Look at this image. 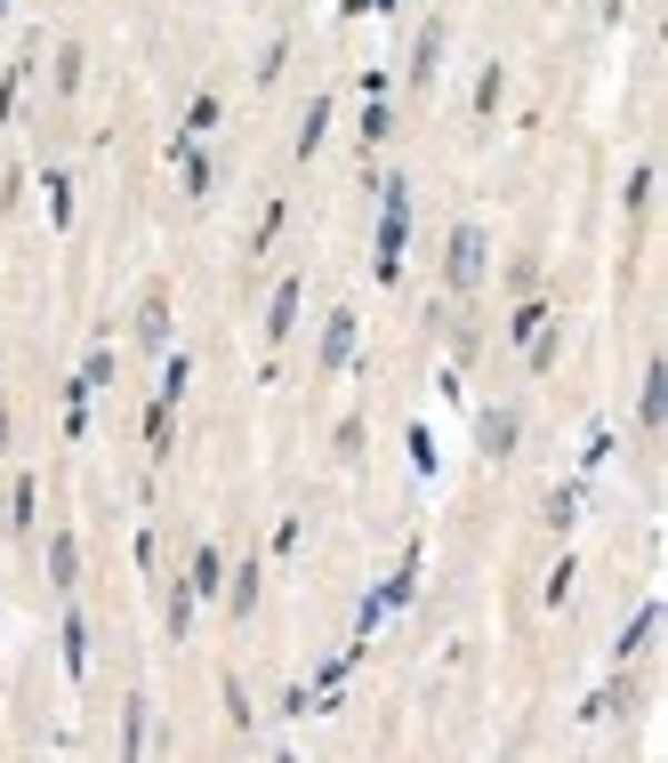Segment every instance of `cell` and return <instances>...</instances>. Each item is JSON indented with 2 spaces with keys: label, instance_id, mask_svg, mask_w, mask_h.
<instances>
[{
  "label": "cell",
  "instance_id": "obj_37",
  "mask_svg": "<svg viewBox=\"0 0 668 763\" xmlns=\"http://www.w3.org/2000/svg\"><path fill=\"white\" fill-rule=\"evenodd\" d=\"M508 282H516V298H531V290H540V258H516Z\"/></svg>",
  "mask_w": 668,
  "mask_h": 763
},
{
  "label": "cell",
  "instance_id": "obj_43",
  "mask_svg": "<svg viewBox=\"0 0 668 763\" xmlns=\"http://www.w3.org/2000/svg\"><path fill=\"white\" fill-rule=\"evenodd\" d=\"M339 17H371V0H339Z\"/></svg>",
  "mask_w": 668,
  "mask_h": 763
},
{
  "label": "cell",
  "instance_id": "obj_42",
  "mask_svg": "<svg viewBox=\"0 0 668 763\" xmlns=\"http://www.w3.org/2000/svg\"><path fill=\"white\" fill-rule=\"evenodd\" d=\"M9 434H17V419H9V402H0V459H9Z\"/></svg>",
  "mask_w": 668,
  "mask_h": 763
},
{
  "label": "cell",
  "instance_id": "obj_31",
  "mask_svg": "<svg viewBox=\"0 0 668 763\" xmlns=\"http://www.w3.org/2000/svg\"><path fill=\"white\" fill-rule=\"evenodd\" d=\"M612 450H620V434H612V426H588V450H580V466L596 474V466H605V459H612Z\"/></svg>",
  "mask_w": 668,
  "mask_h": 763
},
{
  "label": "cell",
  "instance_id": "obj_32",
  "mask_svg": "<svg viewBox=\"0 0 668 763\" xmlns=\"http://www.w3.org/2000/svg\"><path fill=\"white\" fill-rule=\"evenodd\" d=\"M81 64H89V57H81L73 41H64V49H57V89H64V97H73V89H81Z\"/></svg>",
  "mask_w": 668,
  "mask_h": 763
},
{
  "label": "cell",
  "instance_id": "obj_5",
  "mask_svg": "<svg viewBox=\"0 0 668 763\" xmlns=\"http://www.w3.org/2000/svg\"><path fill=\"white\" fill-rule=\"evenodd\" d=\"M443 41H451V24H443V17H427V24H419V41H411V64H403L411 89H427V81L443 73Z\"/></svg>",
  "mask_w": 668,
  "mask_h": 763
},
{
  "label": "cell",
  "instance_id": "obj_30",
  "mask_svg": "<svg viewBox=\"0 0 668 763\" xmlns=\"http://www.w3.org/2000/svg\"><path fill=\"white\" fill-rule=\"evenodd\" d=\"M580 523V491H572V482H564V491L548 499V531H572Z\"/></svg>",
  "mask_w": 668,
  "mask_h": 763
},
{
  "label": "cell",
  "instance_id": "obj_22",
  "mask_svg": "<svg viewBox=\"0 0 668 763\" xmlns=\"http://www.w3.org/2000/svg\"><path fill=\"white\" fill-rule=\"evenodd\" d=\"M548 322H556V314H548V305H540V298H524V305H516V314H508V338H516V345H531V338H540Z\"/></svg>",
  "mask_w": 668,
  "mask_h": 763
},
{
  "label": "cell",
  "instance_id": "obj_24",
  "mask_svg": "<svg viewBox=\"0 0 668 763\" xmlns=\"http://www.w3.org/2000/svg\"><path fill=\"white\" fill-rule=\"evenodd\" d=\"M620 210H628V225H645V210H652V169H628V193H620Z\"/></svg>",
  "mask_w": 668,
  "mask_h": 763
},
{
  "label": "cell",
  "instance_id": "obj_6",
  "mask_svg": "<svg viewBox=\"0 0 668 763\" xmlns=\"http://www.w3.org/2000/svg\"><path fill=\"white\" fill-rule=\"evenodd\" d=\"M298 305H307V282H298V273H282L275 298H266V345H282V338L298 330Z\"/></svg>",
  "mask_w": 668,
  "mask_h": 763
},
{
  "label": "cell",
  "instance_id": "obj_8",
  "mask_svg": "<svg viewBox=\"0 0 668 763\" xmlns=\"http://www.w3.org/2000/svg\"><path fill=\"white\" fill-rule=\"evenodd\" d=\"M138 345L146 354H161V345H170V290H146V305H138Z\"/></svg>",
  "mask_w": 668,
  "mask_h": 763
},
{
  "label": "cell",
  "instance_id": "obj_36",
  "mask_svg": "<svg viewBox=\"0 0 668 763\" xmlns=\"http://www.w3.org/2000/svg\"><path fill=\"white\" fill-rule=\"evenodd\" d=\"M556 345H564V338H556V322H548L540 338H531V345H524V362H531V370H548V362H556Z\"/></svg>",
  "mask_w": 668,
  "mask_h": 763
},
{
  "label": "cell",
  "instance_id": "obj_35",
  "mask_svg": "<svg viewBox=\"0 0 668 763\" xmlns=\"http://www.w3.org/2000/svg\"><path fill=\"white\" fill-rule=\"evenodd\" d=\"M282 64H290V41H266V57H258V81L275 89V81H282Z\"/></svg>",
  "mask_w": 668,
  "mask_h": 763
},
{
  "label": "cell",
  "instance_id": "obj_21",
  "mask_svg": "<svg viewBox=\"0 0 668 763\" xmlns=\"http://www.w3.org/2000/svg\"><path fill=\"white\" fill-rule=\"evenodd\" d=\"M322 129H330V97H315L307 121H298V161H315V153H322Z\"/></svg>",
  "mask_w": 668,
  "mask_h": 763
},
{
  "label": "cell",
  "instance_id": "obj_19",
  "mask_svg": "<svg viewBox=\"0 0 668 763\" xmlns=\"http://www.w3.org/2000/svg\"><path fill=\"white\" fill-rule=\"evenodd\" d=\"M41 193H49V218H57V233H73V178H64V169H49V178H41Z\"/></svg>",
  "mask_w": 668,
  "mask_h": 763
},
{
  "label": "cell",
  "instance_id": "obj_2",
  "mask_svg": "<svg viewBox=\"0 0 668 763\" xmlns=\"http://www.w3.org/2000/svg\"><path fill=\"white\" fill-rule=\"evenodd\" d=\"M483 273H491V241H483V225H451V241H443V290H483Z\"/></svg>",
  "mask_w": 668,
  "mask_h": 763
},
{
  "label": "cell",
  "instance_id": "obj_40",
  "mask_svg": "<svg viewBox=\"0 0 668 763\" xmlns=\"http://www.w3.org/2000/svg\"><path fill=\"white\" fill-rule=\"evenodd\" d=\"M339 459H362V419H355V410L339 419Z\"/></svg>",
  "mask_w": 668,
  "mask_h": 763
},
{
  "label": "cell",
  "instance_id": "obj_16",
  "mask_svg": "<svg viewBox=\"0 0 668 763\" xmlns=\"http://www.w3.org/2000/svg\"><path fill=\"white\" fill-rule=\"evenodd\" d=\"M57 643H64V675L81 683V675H89V619H81V611H64V635H57Z\"/></svg>",
  "mask_w": 668,
  "mask_h": 763
},
{
  "label": "cell",
  "instance_id": "obj_34",
  "mask_svg": "<svg viewBox=\"0 0 668 763\" xmlns=\"http://www.w3.org/2000/svg\"><path fill=\"white\" fill-rule=\"evenodd\" d=\"M17 89H24V57L0 73V129H9V113H17Z\"/></svg>",
  "mask_w": 668,
  "mask_h": 763
},
{
  "label": "cell",
  "instance_id": "obj_26",
  "mask_svg": "<svg viewBox=\"0 0 668 763\" xmlns=\"http://www.w3.org/2000/svg\"><path fill=\"white\" fill-rule=\"evenodd\" d=\"M121 755H146V700L129 691V707H121Z\"/></svg>",
  "mask_w": 668,
  "mask_h": 763
},
{
  "label": "cell",
  "instance_id": "obj_9",
  "mask_svg": "<svg viewBox=\"0 0 668 763\" xmlns=\"http://www.w3.org/2000/svg\"><path fill=\"white\" fill-rule=\"evenodd\" d=\"M258 579H266V563H226V586H218V595H226L233 619H250V611H258Z\"/></svg>",
  "mask_w": 668,
  "mask_h": 763
},
{
  "label": "cell",
  "instance_id": "obj_14",
  "mask_svg": "<svg viewBox=\"0 0 668 763\" xmlns=\"http://www.w3.org/2000/svg\"><path fill=\"white\" fill-rule=\"evenodd\" d=\"M660 635V603H645L637 619H628V628H620V643H612V659H620V667H637V659H645V643Z\"/></svg>",
  "mask_w": 668,
  "mask_h": 763
},
{
  "label": "cell",
  "instance_id": "obj_20",
  "mask_svg": "<svg viewBox=\"0 0 668 763\" xmlns=\"http://www.w3.org/2000/svg\"><path fill=\"white\" fill-rule=\"evenodd\" d=\"M170 434H178V402H161V394H153V410H146V450H153V459L170 450Z\"/></svg>",
  "mask_w": 668,
  "mask_h": 763
},
{
  "label": "cell",
  "instance_id": "obj_7",
  "mask_svg": "<svg viewBox=\"0 0 668 763\" xmlns=\"http://www.w3.org/2000/svg\"><path fill=\"white\" fill-rule=\"evenodd\" d=\"M628 707H637V675H612L605 691L580 700V723H605V715H628Z\"/></svg>",
  "mask_w": 668,
  "mask_h": 763
},
{
  "label": "cell",
  "instance_id": "obj_12",
  "mask_svg": "<svg viewBox=\"0 0 668 763\" xmlns=\"http://www.w3.org/2000/svg\"><path fill=\"white\" fill-rule=\"evenodd\" d=\"M186 586H193V603H218V586H226V554H218V546H193Z\"/></svg>",
  "mask_w": 668,
  "mask_h": 763
},
{
  "label": "cell",
  "instance_id": "obj_18",
  "mask_svg": "<svg viewBox=\"0 0 668 763\" xmlns=\"http://www.w3.org/2000/svg\"><path fill=\"white\" fill-rule=\"evenodd\" d=\"M218 691H226V723H233V732H258V707H250V691H242V675H218Z\"/></svg>",
  "mask_w": 668,
  "mask_h": 763
},
{
  "label": "cell",
  "instance_id": "obj_25",
  "mask_svg": "<svg viewBox=\"0 0 668 763\" xmlns=\"http://www.w3.org/2000/svg\"><path fill=\"white\" fill-rule=\"evenodd\" d=\"M161 619H170V643H186V635H193V586H186V579L170 586V611H161Z\"/></svg>",
  "mask_w": 668,
  "mask_h": 763
},
{
  "label": "cell",
  "instance_id": "obj_27",
  "mask_svg": "<svg viewBox=\"0 0 668 763\" xmlns=\"http://www.w3.org/2000/svg\"><path fill=\"white\" fill-rule=\"evenodd\" d=\"M499 97H508V64H483L476 73V113H499Z\"/></svg>",
  "mask_w": 668,
  "mask_h": 763
},
{
  "label": "cell",
  "instance_id": "obj_15",
  "mask_svg": "<svg viewBox=\"0 0 668 763\" xmlns=\"http://www.w3.org/2000/svg\"><path fill=\"white\" fill-rule=\"evenodd\" d=\"M637 419H645V434H660V426H668V362H652V370H645V394H637Z\"/></svg>",
  "mask_w": 668,
  "mask_h": 763
},
{
  "label": "cell",
  "instance_id": "obj_17",
  "mask_svg": "<svg viewBox=\"0 0 668 763\" xmlns=\"http://www.w3.org/2000/svg\"><path fill=\"white\" fill-rule=\"evenodd\" d=\"M411 586H419V539H411V554H403V571H395L371 603H379V611H403V603H411Z\"/></svg>",
  "mask_w": 668,
  "mask_h": 763
},
{
  "label": "cell",
  "instance_id": "obj_41",
  "mask_svg": "<svg viewBox=\"0 0 668 763\" xmlns=\"http://www.w3.org/2000/svg\"><path fill=\"white\" fill-rule=\"evenodd\" d=\"M275 233H282V201H266V218H258V233H250V250H266Z\"/></svg>",
  "mask_w": 668,
  "mask_h": 763
},
{
  "label": "cell",
  "instance_id": "obj_4",
  "mask_svg": "<svg viewBox=\"0 0 668 763\" xmlns=\"http://www.w3.org/2000/svg\"><path fill=\"white\" fill-rule=\"evenodd\" d=\"M355 345H362V314H355V305H339V314L322 322L315 362H322V370H347V362H355Z\"/></svg>",
  "mask_w": 668,
  "mask_h": 763
},
{
  "label": "cell",
  "instance_id": "obj_39",
  "mask_svg": "<svg viewBox=\"0 0 668 763\" xmlns=\"http://www.w3.org/2000/svg\"><path fill=\"white\" fill-rule=\"evenodd\" d=\"M186 378H193V370L170 354V370H161V402H186Z\"/></svg>",
  "mask_w": 668,
  "mask_h": 763
},
{
  "label": "cell",
  "instance_id": "obj_1",
  "mask_svg": "<svg viewBox=\"0 0 668 763\" xmlns=\"http://www.w3.org/2000/svg\"><path fill=\"white\" fill-rule=\"evenodd\" d=\"M403 241H411V178H387L379 185V250H371L379 282H403Z\"/></svg>",
  "mask_w": 668,
  "mask_h": 763
},
{
  "label": "cell",
  "instance_id": "obj_10",
  "mask_svg": "<svg viewBox=\"0 0 668 763\" xmlns=\"http://www.w3.org/2000/svg\"><path fill=\"white\" fill-rule=\"evenodd\" d=\"M97 386H113V345H89L81 370H73V386H64V402H89Z\"/></svg>",
  "mask_w": 668,
  "mask_h": 763
},
{
  "label": "cell",
  "instance_id": "obj_28",
  "mask_svg": "<svg viewBox=\"0 0 668 763\" xmlns=\"http://www.w3.org/2000/svg\"><path fill=\"white\" fill-rule=\"evenodd\" d=\"M395 137V113H387V97H371V106H362V145H387Z\"/></svg>",
  "mask_w": 668,
  "mask_h": 763
},
{
  "label": "cell",
  "instance_id": "obj_33",
  "mask_svg": "<svg viewBox=\"0 0 668 763\" xmlns=\"http://www.w3.org/2000/svg\"><path fill=\"white\" fill-rule=\"evenodd\" d=\"M403 450H411V466H419V474H436V434H427V426H411Z\"/></svg>",
  "mask_w": 668,
  "mask_h": 763
},
{
  "label": "cell",
  "instance_id": "obj_11",
  "mask_svg": "<svg viewBox=\"0 0 668 763\" xmlns=\"http://www.w3.org/2000/svg\"><path fill=\"white\" fill-rule=\"evenodd\" d=\"M49 586H57V595H73V586H81V539L73 531L49 539Z\"/></svg>",
  "mask_w": 668,
  "mask_h": 763
},
{
  "label": "cell",
  "instance_id": "obj_13",
  "mask_svg": "<svg viewBox=\"0 0 668 763\" xmlns=\"http://www.w3.org/2000/svg\"><path fill=\"white\" fill-rule=\"evenodd\" d=\"M170 153H178V169H186V193H193V201H202V193H218V161H210L202 145H193V137H178Z\"/></svg>",
  "mask_w": 668,
  "mask_h": 763
},
{
  "label": "cell",
  "instance_id": "obj_38",
  "mask_svg": "<svg viewBox=\"0 0 668 763\" xmlns=\"http://www.w3.org/2000/svg\"><path fill=\"white\" fill-rule=\"evenodd\" d=\"M572 579H580V563H556L548 571V603H572Z\"/></svg>",
  "mask_w": 668,
  "mask_h": 763
},
{
  "label": "cell",
  "instance_id": "obj_44",
  "mask_svg": "<svg viewBox=\"0 0 668 763\" xmlns=\"http://www.w3.org/2000/svg\"><path fill=\"white\" fill-rule=\"evenodd\" d=\"M0 17H9V0H0Z\"/></svg>",
  "mask_w": 668,
  "mask_h": 763
},
{
  "label": "cell",
  "instance_id": "obj_23",
  "mask_svg": "<svg viewBox=\"0 0 668 763\" xmlns=\"http://www.w3.org/2000/svg\"><path fill=\"white\" fill-rule=\"evenodd\" d=\"M32 506H41V482H32V474H17V491H9V531H17V539L32 531Z\"/></svg>",
  "mask_w": 668,
  "mask_h": 763
},
{
  "label": "cell",
  "instance_id": "obj_29",
  "mask_svg": "<svg viewBox=\"0 0 668 763\" xmlns=\"http://www.w3.org/2000/svg\"><path fill=\"white\" fill-rule=\"evenodd\" d=\"M202 129H218V89H202V97L186 106V129H178V137H202Z\"/></svg>",
  "mask_w": 668,
  "mask_h": 763
},
{
  "label": "cell",
  "instance_id": "obj_3",
  "mask_svg": "<svg viewBox=\"0 0 668 763\" xmlns=\"http://www.w3.org/2000/svg\"><path fill=\"white\" fill-rule=\"evenodd\" d=\"M516 442H524V402L476 410V450H483V459H516Z\"/></svg>",
  "mask_w": 668,
  "mask_h": 763
}]
</instances>
